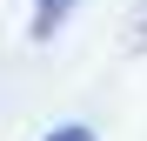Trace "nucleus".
Here are the masks:
<instances>
[{
  "instance_id": "1",
  "label": "nucleus",
  "mask_w": 147,
  "mask_h": 141,
  "mask_svg": "<svg viewBox=\"0 0 147 141\" xmlns=\"http://www.w3.org/2000/svg\"><path fill=\"white\" fill-rule=\"evenodd\" d=\"M67 14H74V0H34V40H54L60 27H67Z\"/></svg>"
},
{
  "instance_id": "2",
  "label": "nucleus",
  "mask_w": 147,
  "mask_h": 141,
  "mask_svg": "<svg viewBox=\"0 0 147 141\" xmlns=\"http://www.w3.org/2000/svg\"><path fill=\"white\" fill-rule=\"evenodd\" d=\"M47 141H100V134H94V128H80V121H67V128H54Z\"/></svg>"
},
{
  "instance_id": "3",
  "label": "nucleus",
  "mask_w": 147,
  "mask_h": 141,
  "mask_svg": "<svg viewBox=\"0 0 147 141\" xmlns=\"http://www.w3.org/2000/svg\"><path fill=\"white\" fill-rule=\"evenodd\" d=\"M127 47H134V54L147 47V0H140V14H134V27H127Z\"/></svg>"
}]
</instances>
